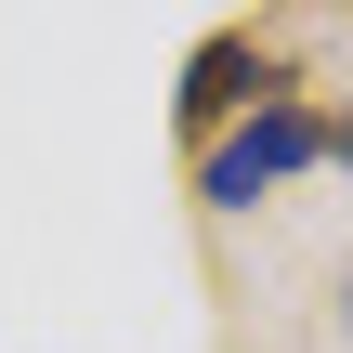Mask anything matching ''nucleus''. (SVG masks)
<instances>
[{
    "label": "nucleus",
    "mask_w": 353,
    "mask_h": 353,
    "mask_svg": "<svg viewBox=\"0 0 353 353\" xmlns=\"http://www.w3.org/2000/svg\"><path fill=\"white\" fill-rule=\"evenodd\" d=\"M314 157H327V118L275 92V105H249V118L196 157V210H249V196H275L288 170H314Z\"/></svg>",
    "instance_id": "f257e3e1"
},
{
    "label": "nucleus",
    "mask_w": 353,
    "mask_h": 353,
    "mask_svg": "<svg viewBox=\"0 0 353 353\" xmlns=\"http://www.w3.org/2000/svg\"><path fill=\"white\" fill-rule=\"evenodd\" d=\"M262 79H275V65H262V39H236V26H223V39H196V65H183V92H170V118H183V144L210 157V144H223V131H236L249 105H275Z\"/></svg>",
    "instance_id": "f03ea898"
},
{
    "label": "nucleus",
    "mask_w": 353,
    "mask_h": 353,
    "mask_svg": "<svg viewBox=\"0 0 353 353\" xmlns=\"http://www.w3.org/2000/svg\"><path fill=\"white\" fill-rule=\"evenodd\" d=\"M327 157H353V118H341V131H327Z\"/></svg>",
    "instance_id": "7ed1b4c3"
},
{
    "label": "nucleus",
    "mask_w": 353,
    "mask_h": 353,
    "mask_svg": "<svg viewBox=\"0 0 353 353\" xmlns=\"http://www.w3.org/2000/svg\"><path fill=\"white\" fill-rule=\"evenodd\" d=\"M341 327H353V288H341Z\"/></svg>",
    "instance_id": "20e7f679"
}]
</instances>
